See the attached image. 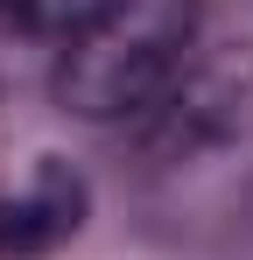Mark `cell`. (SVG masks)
<instances>
[{
	"mask_svg": "<svg viewBox=\"0 0 253 260\" xmlns=\"http://www.w3.org/2000/svg\"><path fill=\"white\" fill-rule=\"evenodd\" d=\"M197 0H106V14L56 56V99L78 120H141L197 56Z\"/></svg>",
	"mask_w": 253,
	"mask_h": 260,
	"instance_id": "6da1fadb",
	"label": "cell"
},
{
	"mask_svg": "<svg viewBox=\"0 0 253 260\" xmlns=\"http://www.w3.org/2000/svg\"><path fill=\"white\" fill-rule=\"evenodd\" d=\"M239 99H246V71L239 63H204V56H190L183 71H176V85L141 113V141L169 155V162H183V155H197L204 141L239 120Z\"/></svg>",
	"mask_w": 253,
	"mask_h": 260,
	"instance_id": "7a4b0ae2",
	"label": "cell"
},
{
	"mask_svg": "<svg viewBox=\"0 0 253 260\" xmlns=\"http://www.w3.org/2000/svg\"><path fill=\"white\" fill-rule=\"evenodd\" d=\"M84 225V176L71 162H36L28 190L0 197V253L7 260H28L64 246L71 232Z\"/></svg>",
	"mask_w": 253,
	"mask_h": 260,
	"instance_id": "3957f363",
	"label": "cell"
},
{
	"mask_svg": "<svg viewBox=\"0 0 253 260\" xmlns=\"http://www.w3.org/2000/svg\"><path fill=\"white\" fill-rule=\"evenodd\" d=\"M106 14V0H0V49H64Z\"/></svg>",
	"mask_w": 253,
	"mask_h": 260,
	"instance_id": "277c9868",
	"label": "cell"
}]
</instances>
